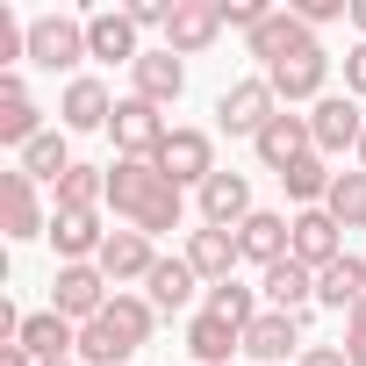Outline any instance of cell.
<instances>
[{
  "label": "cell",
  "mask_w": 366,
  "mask_h": 366,
  "mask_svg": "<svg viewBox=\"0 0 366 366\" xmlns=\"http://www.w3.org/2000/svg\"><path fill=\"white\" fill-rule=\"evenodd\" d=\"M316 302L352 316V309L366 302V259H359V252H345L337 266H323V273H316Z\"/></svg>",
  "instance_id": "83f0119b"
},
{
  "label": "cell",
  "mask_w": 366,
  "mask_h": 366,
  "mask_svg": "<svg viewBox=\"0 0 366 366\" xmlns=\"http://www.w3.org/2000/svg\"><path fill=\"white\" fill-rule=\"evenodd\" d=\"M237 252L266 273V266H280L287 252H295V216H273V209H252L244 223H237Z\"/></svg>",
  "instance_id": "e0dca14e"
},
{
  "label": "cell",
  "mask_w": 366,
  "mask_h": 366,
  "mask_svg": "<svg viewBox=\"0 0 366 366\" xmlns=\"http://www.w3.org/2000/svg\"><path fill=\"white\" fill-rule=\"evenodd\" d=\"M323 209H330V223H337V230H366V172H359V165L330 179Z\"/></svg>",
  "instance_id": "d6a6232c"
},
{
  "label": "cell",
  "mask_w": 366,
  "mask_h": 366,
  "mask_svg": "<svg viewBox=\"0 0 366 366\" xmlns=\"http://www.w3.org/2000/svg\"><path fill=\"white\" fill-rule=\"evenodd\" d=\"M309 129H316V151H323V158L359 151V137H366V108H359L352 94H323V101L309 108Z\"/></svg>",
  "instance_id": "8fae6325"
},
{
  "label": "cell",
  "mask_w": 366,
  "mask_h": 366,
  "mask_svg": "<svg viewBox=\"0 0 366 366\" xmlns=\"http://www.w3.org/2000/svg\"><path fill=\"white\" fill-rule=\"evenodd\" d=\"M151 323H158V309H151L144 295H115V302L79 330V366H129V352L151 345Z\"/></svg>",
  "instance_id": "7a4b0ae2"
},
{
  "label": "cell",
  "mask_w": 366,
  "mask_h": 366,
  "mask_svg": "<svg viewBox=\"0 0 366 366\" xmlns=\"http://www.w3.org/2000/svg\"><path fill=\"white\" fill-rule=\"evenodd\" d=\"M58 366H72V359H58Z\"/></svg>",
  "instance_id": "ee69618b"
},
{
  "label": "cell",
  "mask_w": 366,
  "mask_h": 366,
  "mask_svg": "<svg viewBox=\"0 0 366 366\" xmlns=\"http://www.w3.org/2000/svg\"><path fill=\"white\" fill-rule=\"evenodd\" d=\"M244 44H252V58H259V65L273 72L280 58H295V51H309V44H316V29H309V22H302L295 8H273V15H266V22H259V29L244 36Z\"/></svg>",
  "instance_id": "d6986e66"
},
{
  "label": "cell",
  "mask_w": 366,
  "mask_h": 366,
  "mask_svg": "<svg viewBox=\"0 0 366 366\" xmlns=\"http://www.w3.org/2000/svg\"><path fill=\"white\" fill-rule=\"evenodd\" d=\"M0 237H15V244L51 237V216H44V202H36V179H29L22 165L0 172Z\"/></svg>",
  "instance_id": "ba28073f"
},
{
  "label": "cell",
  "mask_w": 366,
  "mask_h": 366,
  "mask_svg": "<svg viewBox=\"0 0 366 366\" xmlns=\"http://www.w3.org/2000/svg\"><path fill=\"white\" fill-rule=\"evenodd\" d=\"M202 316H216V323H230V330H252V323H259V295H252V287H237V280L202 287Z\"/></svg>",
  "instance_id": "4dcf8cb0"
},
{
  "label": "cell",
  "mask_w": 366,
  "mask_h": 366,
  "mask_svg": "<svg viewBox=\"0 0 366 366\" xmlns=\"http://www.w3.org/2000/svg\"><path fill=\"white\" fill-rule=\"evenodd\" d=\"M137 36H144V29L129 22V8H94V15H86V58H101V65H137V58H144Z\"/></svg>",
  "instance_id": "4fadbf2b"
},
{
  "label": "cell",
  "mask_w": 366,
  "mask_h": 366,
  "mask_svg": "<svg viewBox=\"0 0 366 366\" xmlns=\"http://www.w3.org/2000/svg\"><path fill=\"white\" fill-rule=\"evenodd\" d=\"M295 15H302L309 29H323V22H337V15H352V0H295Z\"/></svg>",
  "instance_id": "d590c367"
},
{
  "label": "cell",
  "mask_w": 366,
  "mask_h": 366,
  "mask_svg": "<svg viewBox=\"0 0 366 366\" xmlns=\"http://www.w3.org/2000/svg\"><path fill=\"white\" fill-rule=\"evenodd\" d=\"M158 172L179 179V187H209V179L223 172V165H216V137H209V129H172V137L158 144Z\"/></svg>",
  "instance_id": "5b68a950"
},
{
  "label": "cell",
  "mask_w": 366,
  "mask_h": 366,
  "mask_svg": "<svg viewBox=\"0 0 366 366\" xmlns=\"http://www.w3.org/2000/svg\"><path fill=\"white\" fill-rule=\"evenodd\" d=\"M0 366H36V359H29L22 345H0Z\"/></svg>",
  "instance_id": "60d3db41"
},
{
  "label": "cell",
  "mask_w": 366,
  "mask_h": 366,
  "mask_svg": "<svg viewBox=\"0 0 366 366\" xmlns=\"http://www.w3.org/2000/svg\"><path fill=\"white\" fill-rule=\"evenodd\" d=\"M223 36V0H172L165 15V51L172 58H202Z\"/></svg>",
  "instance_id": "52a82bcc"
},
{
  "label": "cell",
  "mask_w": 366,
  "mask_h": 366,
  "mask_svg": "<svg viewBox=\"0 0 366 366\" xmlns=\"http://www.w3.org/2000/svg\"><path fill=\"white\" fill-rule=\"evenodd\" d=\"M345 359H352V366H366V302L345 316Z\"/></svg>",
  "instance_id": "8d00e7d4"
},
{
  "label": "cell",
  "mask_w": 366,
  "mask_h": 366,
  "mask_svg": "<svg viewBox=\"0 0 366 366\" xmlns=\"http://www.w3.org/2000/svg\"><path fill=\"white\" fill-rule=\"evenodd\" d=\"M259 295H266V309L309 316V302H316V273H309L302 259H280V266H266V273H259Z\"/></svg>",
  "instance_id": "cb8c5ba5"
},
{
  "label": "cell",
  "mask_w": 366,
  "mask_h": 366,
  "mask_svg": "<svg viewBox=\"0 0 366 366\" xmlns=\"http://www.w3.org/2000/svg\"><path fill=\"white\" fill-rule=\"evenodd\" d=\"M295 366H352V359H345V345H302Z\"/></svg>",
  "instance_id": "ab89813d"
},
{
  "label": "cell",
  "mask_w": 366,
  "mask_h": 366,
  "mask_svg": "<svg viewBox=\"0 0 366 366\" xmlns=\"http://www.w3.org/2000/svg\"><path fill=\"white\" fill-rule=\"evenodd\" d=\"M287 259H302L309 273H323V266L345 259V230L330 223V209H302V216H295V252H287Z\"/></svg>",
  "instance_id": "ffe728a7"
},
{
  "label": "cell",
  "mask_w": 366,
  "mask_h": 366,
  "mask_svg": "<svg viewBox=\"0 0 366 366\" xmlns=\"http://www.w3.org/2000/svg\"><path fill=\"white\" fill-rule=\"evenodd\" d=\"M15 345H22L36 366H58V359H72V352H79V323H65L58 309H36V316L22 323V337H15Z\"/></svg>",
  "instance_id": "7402d4cb"
},
{
  "label": "cell",
  "mask_w": 366,
  "mask_h": 366,
  "mask_svg": "<svg viewBox=\"0 0 366 366\" xmlns=\"http://www.w3.org/2000/svg\"><path fill=\"white\" fill-rule=\"evenodd\" d=\"M352 29H359V44H366V0H352Z\"/></svg>",
  "instance_id": "b9f144b4"
},
{
  "label": "cell",
  "mask_w": 366,
  "mask_h": 366,
  "mask_svg": "<svg viewBox=\"0 0 366 366\" xmlns=\"http://www.w3.org/2000/svg\"><path fill=\"white\" fill-rule=\"evenodd\" d=\"M72 165H79V158L65 151V129H44V137L22 151V172H29V179H51V187H58V179H65Z\"/></svg>",
  "instance_id": "836d02e7"
},
{
  "label": "cell",
  "mask_w": 366,
  "mask_h": 366,
  "mask_svg": "<svg viewBox=\"0 0 366 366\" xmlns=\"http://www.w3.org/2000/svg\"><path fill=\"white\" fill-rule=\"evenodd\" d=\"M345 94H352V101H366V44H352V51H345Z\"/></svg>",
  "instance_id": "74e56055"
},
{
  "label": "cell",
  "mask_w": 366,
  "mask_h": 366,
  "mask_svg": "<svg viewBox=\"0 0 366 366\" xmlns=\"http://www.w3.org/2000/svg\"><path fill=\"white\" fill-rule=\"evenodd\" d=\"M108 137H115V151L122 158H158V144L172 137V122H165V108H151V101H115V122H108Z\"/></svg>",
  "instance_id": "9c48e42d"
},
{
  "label": "cell",
  "mask_w": 366,
  "mask_h": 366,
  "mask_svg": "<svg viewBox=\"0 0 366 366\" xmlns=\"http://www.w3.org/2000/svg\"><path fill=\"white\" fill-rule=\"evenodd\" d=\"M194 194H202V223H216V230H237L252 216V179L244 172H216L209 187H194Z\"/></svg>",
  "instance_id": "d4e9b609"
},
{
  "label": "cell",
  "mask_w": 366,
  "mask_h": 366,
  "mask_svg": "<svg viewBox=\"0 0 366 366\" xmlns=\"http://www.w3.org/2000/svg\"><path fill=\"white\" fill-rule=\"evenodd\" d=\"M129 94L151 101V108H172L179 94H187V58H172V51H144L129 65Z\"/></svg>",
  "instance_id": "ac0fdd59"
},
{
  "label": "cell",
  "mask_w": 366,
  "mask_h": 366,
  "mask_svg": "<svg viewBox=\"0 0 366 366\" xmlns=\"http://www.w3.org/2000/svg\"><path fill=\"white\" fill-rule=\"evenodd\" d=\"M108 122H115V94H108L94 72L65 79V94H58V129L72 137V129H108Z\"/></svg>",
  "instance_id": "2e32d148"
},
{
  "label": "cell",
  "mask_w": 366,
  "mask_h": 366,
  "mask_svg": "<svg viewBox=\"0 0 366 366\" xmlns=\"http://www.w3.org/2000/svg\"><path fill=\"white\" fill-rule=\"evenodd\" d=\"M165 15H172V0H129V22L137 29H165Z\"/></svg>",
  "instance_id": "f35d334b"
},
{
  "label": "cell",
  "mask_w": 366,
  "mask_h": 366,
  "mask_svg": "<svg viewBox=\"0 0 366 366\" xmlns=\"http://www.w3.org/2000/svg\"><path fill=\"white\" fill-rule=\"evenodd\" d=\"M86 58V15H36L29 22V65L44 72H72ZM79 79V72H72Z\"/></svg>",
  "instance_id": "277c9868"
},
{
  "label": "cell",
  "mask_w": 366,
  "mask_h": 366,
  "mask_svg": "<svg viewBox=\"0 0 366 366\" xmlns=\"http://www.w3.org/2000/svg\"><path fill=\"white\" fill-rule=\"evenodd\" d=\"M108 302H115V295H108V273H101V266H58V280H51V309H58L65 323L86 330Z\"/></svg>",
  "instance_id": "8992f818"
},
{
  "label": "cell",
  "mask_w": 366,
  "mask_h": 366,
  "mask_svg": "<svg viewBox=\"0 0 366 366\" xmlns=\"http://www.w3.org/2000/svg\"><path fill=\"white\" fill-rule=\"evenodd\" d=\"M36 137H44V108L22 94V79H15V72H0V144L29 151Z\"/></svg>",
  "instance_id": "603a6c76"
},
{
  "label": "cell",
  "mask_w": 366,
  "mask_h": 366,
  "mask_svg": "<svg viewBox=\"0 0 366 366\" xmlns=\"http://www.w3.org/2000/svg\"><path fill=\"white\" fill-rule=\"evenodd\" d=\"M302 323H309V316H287V309H259V323L244 330V359H252V366H280V359H302Z\"/></svg>",
  "instance_id": "9a60e30c"
},
{
  "label": "cell",
  "mask_w": 366,
  "mask_h": 366,
  "mask_svg": "<svg viewBox=\"0 0 366 366\" xmlns=\"http://www.w3.org/2000/svg\"><path fill=\"white\" fill-rule=\"evenodd\" d=\"M273 115H280V94L266 86V72L223 86V101H216V129H223V137H244V144H259V129H266Z\"/></svg>",
  "instance_id": "3957f363"
},
{
  "label": "cell",
  "mask_w": 366,
  "mask_h": 366,
  "mask_svg": "<svg viewBox=\"0 0 366 366\" xmlns=\"http://www.w3.org/2000/svg\"><path fill=\"white\" fill-rule=\"evenodd\" d=\"M51 244H58V266H94L108 230H101V216H58L51 209Z\"/></svg>",
  "instance_id": "484cf974"
},
{
  "label": "cell",
  "mask_w": 366,
  "mask_h": 366,
  "mask_svg": "<svg viewBox=\"0 0 366 366\" xmlns=\"http://www.w3.org/2000/svg\"><path fill=\"white\" fill-rule=\"evenodd\" d=\"M194 295H202V273H194L187 259H158V266H151V280H144V302H151V309H165V316H179Z\"/></svg>",
  "instance_id": "4316f807"
},
{
  "label": "cell",
  "mask_w": 366,
  "mask_h": 366,
  "mask_svg": "<svg viewBox=\"0 0 366 366\" xmlns=\"http://www.w3.org/2000/svg\"><path fill=\"white\" fill-rule=\"evenodd\" d=\"M352 158H359V172H366V137H359V151H352Z\"/></svg>",
  "instance_id": "7bdbcfd3"
},
{
  "label": "cell",
  "mask_w": 366,
  "mask_h": 366,
  "mask_svg": "<svg viewBox=\"0 0 366 366\" xmlns=\"http://www.w3.org/2000/svg\"><path fill=\"white\" fill-rule=\"evenodd\" d=\"M94 266L108 273V287H129V280H151L158 252H151V237H144V230H108V244H101V259H94Z\"/></svg>",
  "instance_id": "44dd1931"
},
{
  "label": "cell",
  "mask_w": 366,
  "mask_h": 366,
  "mask_svg": "<svg viewBox=\"0 0 366 366\" xmlns=\"http://www.w3.org/2000/svg\"><path fill=\"white\" fill-rule=\"evenodd\" d=\"M187 259L194 273H202V287H223V280H237V266H244V252H237V230H216V223H202V230H187Z\"/></svg>",
  "instance_id": "7c38bea8"
},
{
  "label": "cell",
  "mask_w": 366,
  "mask_h": 366,
  "mask_svg": "<svg viewBox=\"0 0 366 366\" xmlns=\"http://www.w3.org/2000/svg\"><path fill=\"white\" fill-rule=\"evenodd\" d=\"M187 352H194V366H223L230 352H244V330H230L216 316H194L187 323Z\"/></svg>",
  "instance_id": "1f68e13d"
},
{
  "label": "cell",
  "mask_w": 366,
  "mask_h": 366,
  "mask_svg": "<svg viewBox=\"0 0 366 366\" xmlns=\"http://www.w3.org/2000/svg\"><path fill=\"white\" fill-rule=\"evenodd\" d=\"M330 158L323 151H309V158H295L287 172H280V187H287V202H302V209H323V194H330Z\"/></svg>",
  "instance_id": "f546056e"
},
{
  "label": "cell",
  "mask_w": 366,
  "mask_h": 366,
  "mask_svg": "<svg viewBox=\"0 0 366 366\" xmlns=\"http://www.w3.org/2000/svg\"><path fill=\"white\" fill-rule=\"evenodd\" d=\"M266 86L280 94V108H295V101H323V86H330V51H323V44H309V51L280 58V65L266 72Z\"/></svg>",
  "instance_id": "30bf717a"
},
{
  "label": "cell",
  "mask_w": 366,
  "mask_h": 366,
  "mask_svg": "<svg viewBox=\"0 0 366 366\" xmlns=\"http://www.w3.org/2000/svg\"><path fill=\"white\" fill-rule=\"evenodd\" d=\"M252 151H259V165H266V172L280 179V172H287L295 158H309V151H316V129H309V115L280 108V115H273V122L259 129V144H252Z\"/></svg>",
  "instance_id": "5bb4252c"
},
{
  "label": "cell",
  "mask_w": 366,
  "mask_h": 366,
  "mask_svg": "<svg viewBox=\"0 0 366 366\" xmlns=\"http://www.w3.org/2000/svg\"><path fill=\"white\" fill-rule=\"evenodd\" d=\"M108 209H115L129 230L158 237V230H179V216H187V187L165 179L158 158H115V165H108Z\"/></svg>",
  "instance_id": "6da1fadb"
},
{
  "label": "cell",
  "mask_w": 366,
  "mask_h": 366,
  "mask_svg": "<svg viewBox=\"0 0 366 366\" xmlns=\"http://www.w3.org/2000/svg\"><path fill=\"white\" fill-rule=\"evenodd\" d=\"M266 15H273L266 0H223V29H244V36H252V29H259Z\"/></svg>",
  "instance_id": "e575fe53"
},
{
  "label": "cell",
  "mask_w": 366,
  "mask_h": 366,
  "mask_svg": "<svg viewBox=\"0 0 366 366\" xmlns=\"http://www.w3.org/2000/svg\"><path fill=\"white\" fill-rule=\"evenodd\" d=\"M51 194H58V216H101V202H108V165H72Z\"/></svg>",
  "instance_id": "f1b7e54d"
}]
</instances>
